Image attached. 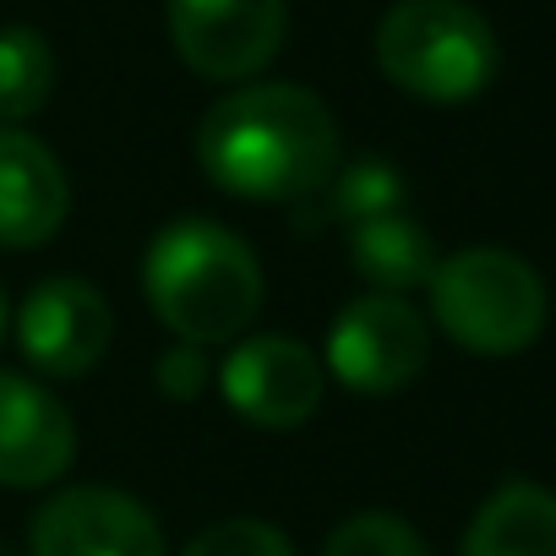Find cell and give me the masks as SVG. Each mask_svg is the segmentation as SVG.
Listing matches in <instances>:
<instances>
[{"label":"cell","instance_id":"cell-9","mask_svg":"<svg viewBox=\"0 0 556 556\" xmlns=\"http://www.w3.org/2000/svg\"><path fill=\"white\" fill-rule=\"evenodd\" d=\"M34 556H164L153 513L110 485H72L50 496L28 529Z\"/></svg>","mask_w":556,"mask_h":556},{"label":"cell","instance_id":"cell-18","mask_svg":"<svg viewBox=\"0 0 556 556\" xmlns=\"http://www.w3.org/2000/svg\"><path fill=\"white\" fill-rule=\"evenodd\" d=\"M202 382H207V355H202V344H169V350L159 355V388H164L169 399H197Z\"/></svg>","mask_w":556,"mask_h":556},{"label":"cell","instance_id":"cell-11","mask_svg":"<svg viewBox=\"0 0 556 556\" xmlns=\"http://www.w3.org/2000/svg\"><path fill=\"white\" fill-rule=\"evenodd\" d=\"M72 213V180L61 159L23 126H0V245L34 251L55 240Z\"/></svg>","mask_w":556,"mask_h":556},{"label":"cell","instance_id":"cell-4","mask_svg":"<svg viewBox=\"0 0 556 556\" xmlns=\"http://www.w3.org/2000/svg\"><path fill=\"white\" fill-rule=\"evenodd\" d=\"M431 312L437 328L469 350V355H518L545 328V285L540 273L502 251V245H469L437 262L431 273Z\"/></svg>","mask_w":556,"mask_h":556},{"label":"cell","instance_id":"cell-10","mask_svg":"<svg viewBox=\"0 0 556 556\" xmlns=\"http://www.w3.org/2000/svg\"><path fill=\"white\" fill-rule=\"evenodd\" d=\"M77 458V426L72 409L17 371H0V485L39 491L61 480Z\"/></svg>","mask_w":556,"mask_h":556},{"label":"cell","instance_id":"cell-1","mask_svg":"<svg viewBox=\"0 0 556 556\" xmlns=\"http://www.w3.org/2000/svg\"><path fill=\"white\" fill-rule=\"evenodd\" d=\"M197 164L229 197L306 202L339 169V126L312 88L251 83L202 115Z\"/></svg>","mask_w":556,"mask_h":556},{"label":"cell","instance_id":"cell-6","mask_svg":"<svg viewBox=\"0 0 556 556\" xmlns=\"http://www.w3.org/2000/svg\"><path fill=\"white\" fill-rule=\"evenodd\" d=\"M169 45L197 77L245 83L285 45V0H169Z\"/></svg>","mask_w":556,"mask_h":556},{"label":"cell","instance_id":"cell-8","mask_svg":"<svg viewBox=\"0 0 556 556\" xmlns=\"http://www.w3.org/2000/svg\"><path fill=\"white\" fill-rule=\"evenodd\" d=\"M115 339L110 301L88 285V278H45L17 312V350L39 377H83L104 361Z\"/></svg>","mask_w":556,"mask_h":556},{"label":"cell","instance_id":"cell-17","mask_svg":"<svg viewBox=\"0 0 556 556\" xmlns=\"http://www.w3.org/2000/svg\"><path fill=\"white\" fill-rule=\"evenodd\" d=\"M180 556H295V545L285 529H273L262 518H224V523L202 529Z\"/></svg>","mask_w":556,"mask_h":556},{"label":"cell","instance_id":"cell-12","mask_svg":"<svg viewBox=\"0 0 556 556\" xmlns=\"http://www.w3.org/2000/svg\"><path fill=\"white\" fill-rule=\"evenodd\" d=\"M458 556H556V496L545 485H502L480 502Z\"/></svg>","mask_w":556,"mask_h":556},{"label":"cell","instance_id":"cell-14","mask_svg":"<svg viewBox=\"0 0 556 556\" xmlns=\"http://www.w3.org/2000/svg\"><path fill=\"white\" fill-rule=\"evenodd\" d=\"M55 55L39 28H0V121H28L50 104Z\"/></svg>","mask_w":556,"mask_h":556},{"label":"cell","instance_id":"cell-19","mask_svg":"<svg viewBox=\"0 0 556 556\" xmlns=\"http://www.w3.org/2000/svg\"><path fill=\"white\" fill-rule=\"evenodd\" d=\"M0 339H7V290H0Z\"/></svg>","mask_w":556,"mask_h":556},{"label":"cell","instance_id":"cell-7","mask_svg":"<svg viewBox=\"0 0 556 556\" xmlns=\"http://www.w3.org/2000/svg\"><path fill=\"white\" fill-rule=\"evenodd\" d=\"M218 388L229 409L256 431H295L323 404V361L285 333H256L235 344L218 371Z\"/></svg>","mask_w":556,"mask_h":556},{"label":"cell","instance_id":"cell-13","mask_svg":"<svg viewBox=\"0 0 556 556\" xmlns=\"http://www.w3.org/2000/svg\"><path fill=\"white\" fill-rule=\"evenodd\" d=\"M350 262L377 295H409L420 285H431L437 273V245L431 235L404 218V213H382L366 224H350Z\"/></svg>","mask_w":556,"mask_h":556},{"label":"cell","instance_id":"cell-5","mask_svg":"<svg viewBox=\"0 0 556 556\" xmlns=\"http://www.w3.org/2000/svg\"><path fill=\"white\" fill-rule=\"evenodd\" d=\"M431 333L404 295H361L328 328V371L350 393L382 399L426 371Z\"/></svg>","mask_w":556,"mask_h":556},{"label":"cell","instance_id":"cell-2","mask_svg":"<svg viewBox=\"0 0 556 556\" xmlns=\"http://www.w3.org/2000/svg\"><path fill=\"white\" fill-rule=\"evenodd\" d=\"M142 295L180 344H229L262 312V262L235 229L180 218L142 256Z\"/></svg>","mask_w":556,"mask_h":556},{"label":"cell","instance_id":"cell-16","mask_svg":"<svg viewBox=\"0 0 556 556\" xmlns=\"http://www.w3.org/2000/svg\"><path fill=\"white\" fill-rule=\"evenodd\" d=\"M323 556H431V545L399 513H355L328 534Z\"/></svg>","mask_w":556,"mask_h":556},{"label":"cell","instance_id":"cell-15","mask_svg":"<svg viewBox=\"0 0 556 556\" xmlns=\"http://www.w3.org/2000/svg\"><path fill=\"white\" fill-rule=\"evenodd\" d=\"M404 207V175L388 159H355L328 180V213L339 224H366Z\"/></svg>","mask_w":556,"mask_h":556},{"label":"cell","instance_id":"cell-3","mask_svg":"<svg viewBox=\"0 0 556 556\" xmlns=\"http://www.w3.org/2000/svg\"><path fill=\"white\" fill-rule=\"evenodd\" d=\"M382 77L426 104H464L491 88L502 50L469 0H399L377 23Z\"/></svg>","mask_w":556,"mask_h":556}]
</instances>
